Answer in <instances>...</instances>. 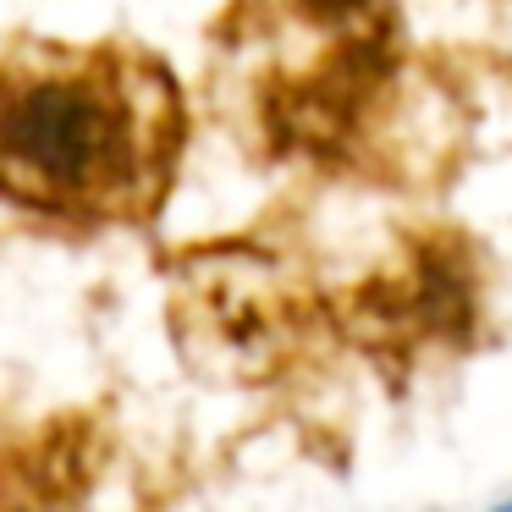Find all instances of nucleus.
Masks as SVG:
<instances>
[{
  "instance_id": "nucleus-1",
  "label": "nucleus",
  "mask_w": 512,
  "mask_h": 512,
  "mask_svg": "<svg viewBox=\"0 0 512 512\" xmlns=\"http://www.w3.org/2000/svg\"><path fill=\"white\" fill-rule=\"evenodd\" d=\"M193 138L166 56L133 39L0 50V204L56 232H133L166 210Z\"/></svg>"
},
{
  "instance_id": "nucleus-2",
  "label": "nucleus",
  "mask_w": 512,
  "mask_h": 512,
  "mask_svg": "<svg viewBox=\"0 0 512 512\" xmlns=\"http://www.w3.org/2000/svg\"><path fill=\"white\" fill-rule=\"evenodd\" d=\"M507 512H512V507H507Z\"/></svg>"
}]
</instances>
